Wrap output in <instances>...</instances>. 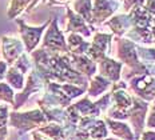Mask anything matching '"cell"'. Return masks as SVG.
Segmentation results:
<instances>
[{
	"mask_svg": "<svg viewBox=\"0 0 155 140\" xmlns=\"http://www.w3.org/2000/svg\"><path fill=\"white\" fill-rule=\"evenodd\" d=\"M9 123L12 127L20 129V132H28L35 128H40L48 124V120L40 109L28 111V112H12L9 115Z\"/></svg>",
	"mask_w": 155,
	"mask_h": 140,
	"instance_id": "cell-1",
	"label": "cell"
},
{
	"mask_svg": "<svg viewBox=\"0 0 155 140\" xmlns=\"http://www.w3.org/2000/svg\"><path fill=\"white\" fill-rule=\"evenodd\" d=\"M148 111V103L139 99L137 96H132V107L128 109V122L131 123L132 132H134L135 140H139L143 129L146 127V116Z\"/></svg>",
	"mask_w": 155,
	"mask_h": 140,
	"instance_id": "cell-2",
	"label": "cell"
},
{
	"mask_svg": "<svg viewBox=\"0 0 155 140\" xmlns=\"http://www.w3.org/2000/svg\"><path fill=\"white\" fill-rule=\"evenodd\" d=\"M114 40L112 34H98L94 35L92 41L90 43V48L86 52V56L94 63H101L104 57L108 56V51L111 48V41Z\"/></svg>",
	"mask_w": 155,
	"mask_h": 140,
	"instance_id": "cell-3",
	"label": "cell"
},
{
	"mask_svg": "<svg viewBox=\"0 0 155 140\" xmlns=\"http://www.w3.org/2000/svg\"><path fill=\"white\" fill-rule=\"evenodd\" d=\"M130 90L135 96L144 102L155 100V76L154 75H142L130 79Z\"/></svg>",
	"mask_w": 155,
	"mask_h": 140,
	"instance_id": "cell-4",
	"label": "cell"
},
{
	"mask_svg": "<svg viewBox=\"0 0 155 140\" xmlns=\"http://www.w3.org/2000/svg\"><path fill=\"white\" fill-rule=\"evenodd\" d=\"M122 7L119 0H94V7L91 11V25L103 24L107 19Z\"/></svg>",
	"mask_w": 155,
	"mask_h": 140,
	"instance_id": "cell-5",
	"label": "cell"
},
{
	"mask_svg": "<svg viewBox=\"0 0 155 140\" xmlns=\"http://www.w3.org/2000/svg\"><path fill=\"white\" fill-rule=\"evenodd\" d=\"M43 50H47V52H52V54H58V52H64L68 54V48H67L66 39H64L63 32L58 28V21L54 19L51 23V27L47 30V34L43 40Z\"/></svg>",
	"mask_w": 155,
	"mask_h": 140,
	"instance_id": "cell-6",
	"label": "cell"
},
{
	"mask_svg": "<svg viewBox=\"0 0 155 140\" xmlns=\"http://www.w3.org/2000/svg\"><path fill=\"white\" fill-rule=\"evenodd\" d=\"M46 84H47L46 79H44V77L34 68V70L30 72V75H28L27 86H25V88L21 91L19 95H16V97H15L14 109H19L24 104L25 100L32 95V93H36L38 91L43 90V87L46 86Z\"/></svg>",
	"mask_w": 155,
	"mask_h": 140,
	"instance_id": "cell-7",
	"label": "cell"
},
{
	"mask_svg": "<svg viewBox=\"0 0 155 140\" xmlns=\"http://www.w3.org/2000/svg\"><path fill=\"white\" fill-rule=\"evenodd\" d=\"M18 24L19 27H20V35L21 37H23V43L25 45V51L27 52H31L36 48V45L39 44V41H40V37H41V34H43V31L47 28V25L50 24V20L47 23H44L43 25H40V27H28V25L24 24L23 20H20V19H18Z\"/></svg>",
	"mask_w": 155,
	"mask_h": 140,
	"instance_id": "cell-8",
	"label": "cell"
},
{
	"mask_svg": "<svg viewBox=\"0 0 155 140\" xmlns=\"http://www.w3.org/2000/svg\"><path fill=\"white\" fill-rule=\"evenodd\" d=\"M122 68H123V64L120 61H116L112 57L107 56L99 63V75L110 80L111 83H116L120 80Z\"/></svg>",
	"mask_w": 155,
	"mask_h": 140,
	"instance_id": "cell-9",
	"label": "cell"
},
{
	"mask_svg": "<svg viewBox=\"0 0 155 140\" xmlns=\"http://www.w3.org/2000/svg\"><path fill=\"white\" fill-rule=\"evenodd\" d=\"M68 57H70V63L74 70L76 72H79L80 75H83L84 77H87V79L92 77L95 75L96 70H98L96 63L90 60L86 55H72L68 52Z\"/></svg>",
	"mask_w": 155,
	"mask_h": 140,
	"instance_id": "cell-10",
	"label": "cell"
},
{
	"mask_svg": "<svg viewBox=\"0 0 155 140\" xmlns=\"http://www.w3.org/2000/svg\"><path fill=\"white\" fill-rule=\"evenodd\" d=\"M67 16H68V23H67V30H66L67 34H68V32H71V34H78V35L80 34L86 37H90L92 31H95V27L87 25V23L78 14H75L71 8H67Z\"/></svg>",
	"mask_w": 155,
	"mask_h": 140,
	"instance_id": "cell-11",
	"label": "cell"
},
{
	"mask_svg": "<svg viewBox=\"0 0 155 140\" xmlns=\"http://www.w3.org/2000/svg\"><path fill=\"white\" fill-rule=\"evenodd\" d=\"M23 51H24V45L20 40L9 36L3 37V56L5 59V63L14 64L16 59L23 54Z\"/></svg>",
	"mask_w": 155,
	"mask_h": 140,
	"instance_id": "cell-12",
	"label": "cell"
},
{
	"mask_svg": "<svg viewBox=\"0 0 155 140\" xmlns=\"http://www.w3.org/2000/svg\"><path fill=\"white\" fill-rule=\"evenodd\" d=\"M104 123L108 128V132H111L114 136H116V139L120 140H135L134 132H132L131 127L124 122H119V120H112L106 116Z\"/></svg>",
	"mask_w": 155,
	"mask_h": 140,
	"instance_id": "cell-13",
	"label": "cell"
},
{
	"mask_svg": "<svg viewBox=\"0 0 155 140\" xmlns=\"http://www.w3.org/2000/svg\"><path fill=\"white\" fill-rule=\"evenodd\" d=\"M106 25H108L112 30L116 37H123L127 31L131 28V16L130 14H120L112 16L110 20L106 21Z\"/></svg>",
	"mask_w": 155,
	"mask_h": 140,
	"instance_id": "cell-14",
	"label": "cell"
},
{
	"mask_svg": "<svg viewBox=\"0 0 155 140\" xmlns=\"http://www.w3.org/2000/svg\"><path fill=\"white\" fill-rule=\"evenodd\" d=\"M112 87V83L104 77H102L101 75L92 76V79L90 80V87L87 91V97L88 99H94V97L101 96L102 93H104L107 90H110Z\"/></svg>",
	"mask_w": 155,
	"mask_h": 140,
	"instance_id": "cell-15",
	"label": "cell"
},
{
	"mask_svg": "<svg viewBox=\"0 0 155 140\" xmlns=\"http://www.w3.org/2000/svg\"><path fill=\"white\" fill-rule=\"evenodd\" d=\"M72 106L76 109V112L79 113L80 118H99L102 113L98 109V107L95 106V103H92L87 96L80 99L79 102H76Z\"/></svg>",
	"mask_w": 155,
	"mask_h": 140,
	"instance_id": "cell-16",
	"label": "cell"
},
{
	"mask_svg": "<svg viewBox=\"0 0 155 140\" xmlns=\"http://www.w3.org/2000/svg\"><path fill=\"white\" fill-rule=\"evenodd\" d=\"M66 43L68 52L72 55H86V52L90 48V41H86L78 34H70Z\"/></svg>",
	"mask_w": 155,
	"mask_h": 140,
	"instance_id": "cell-17",
	"label": "cell"
},
{
	"mask_svg": "<svg viewBox=\"0 0 155 140\" xmlns=\"http://www.w3.org/2000/svg\"><path fill=\"white\" fill-rule=\"evenodd\" d=\"M72 11L78 14L87 24L91 25V11H92V0H75L72 4Z\"/></svg>",
	"mask_w": 155,
	"mask_h": 140,
	"instance_id": "cell-18",
	"label": "cell"
},
{
	"mask_svg": "<svg viewBox=\"0 0 155 140\" xmlns=\"http://www.w3.org/2000/svg\"><path fill=\"white\" fill-rule=\"evenodd\" d=\"M5 77H7L8 86L14 90H23L24 88V75L20 73L16 68L12 66L9 67V70L5 73Z\"/></svg>",
	"mask_w": 155,
	"mask_h": 140,
	"instance_id": "cell-19",
	"label": "cell"
},
{
	"mask_svg": "<svg viewBox=\"0 0 155 140\" xmlns=\"http://www.w3.org/2000/svg\"><path fill=\"white\" fill-rule=\"evenodd\" d=\"M137 56L142 64L153 66L155 64V48H146L143 45L137 44Z\"/></svg>",
	"mask_w": 155,
	"mask_h": 140,
	"instance_id": "cell-20",
	"label": "cell"
},
{
	"mask_svg": "<svg viewBox=\"0 0 155 140\" xmlns=\"http://www.w3.org/2000/svg\"><path fill=\"white\" fill-rule=\"evenodd\" d=\"M90 139L92 140H103L108 136V128L106 125L104 120L103 119H98V122L95 123V125L92 128H90L88 131Z\"/></svg>",
	"mask_w": 155,
	"mask_h": 140,
	"instance_id": "cell-21",
	"label": "cell"
},
{
	"mask_svg": "<svg viewBox=\"0 0 155 140\" xmlns=\"http://www.w3.org/2000/svg\"><path fill=\"white\" fill-rule=\"evenodd\" d=\"M16 70L19 71L20 73H28V71L32 68V63H31V60H30V57L27 56V55L24 54H21L20 56L16 59V61H15V66H14Z\"/></svg>",
	"mask_w": 155,
	"mask_h": 140,
	"instance_id": "cell-22",
	"label": "cell"
},
{
	"mask_svg": "<svg viewBox=\"0 0 155 140\" xmlns=\"http://www.w3.org/2000/svg\"><path fill=\"white\" fill-rule=\"evenodd\" d=\"M14 96H15L14 90H12L8 84L0 83V100H3V102L9 103V104L14 106V102H15Z\"/></svg>",
	"mask_w": 155,
	"mask_h": 140,
	"instance_id": "cell-23",
	"label": "cell"
},
{
	"mask_svg": "<svg viewBox=\"0 0 155 140\" xmlns=\"http://www.w3.org/2000/svg\"><path fill=\"white\" fill-rule=\"evenodd\" d=\"M94 103H95V106L98 107V109L101 111V112H107V109L111 107V92L104 93L101 99Z\"/></svg>",
	"mask_w": 155,
	"mask_h": 140,
	"instance_id": "cell-24",
	"label": "cell"
},
{
	"mask_svg": "<svg viewBox=\"0 0 155 140\" xmlns=\"http://www.w3.org/2000/svg\"><path fill=\"white\" fill-rule=\"evenodd\" d=\"M144 2H146V0H123L122 8H124V12H126V14H128V12H131L132 9L143 7Z\"/></svg>",
	"mask_w": 155,
	"mask_h": 140,
	"instance_id": "cell-25",
	"label": "cell"
},
{
	"mask_svg": "<svg viewBox=\"0 0 155 140\" xmlns=\"http://www.w3.org/2000/svg\"><path fill=\"white\" fill-rule=\"evenodd\" d=\"M146 127L150 128L151 131H155V104L151 106L150 108V113H147L146 116Z\"/></svg>",
	"mask_w": 155,
	"mask_h": 140,
	"instance_id": "cell-26",
	"label": "cell"
},
{
	"mask_svg": "<svg viewBox=\"0 0 155 140\" xmlns=\"http://www.w3.org/2000/svg\"><path fill=\"white\" fill-rule=\"evenodd\" d=\"M8 120V107L7 106H0V128L5 127Z\"/></svg>",
	"mask_w": 155,
	"mask_h": 140,
	"instance_id": "cell-27",
	"label": "cell"
},
{
	"mask_svg": "<svg viewBox=\"0 0 155 140\" xmlns=\"http://www.w3.org/2000/svg\"><path fill=\"white\" fill-rule=\"evenodd\" d=\"M143 8L146 9L150 15L155 16V0H146L143 4Z\"/></svg>",
	"mask_w": 155,
	"mask_h": 140,
	"instance_id": "cell-28",
	"label": "cell"
},
{
	"mask_svg": "<svg viewBox=\"0 0 155 140\" xmlns=\"http://www.w3.org/2000/svg\"><path fill=\"white\" fill-rule=\"evenodd\" d=\"M140 140H155V131H151V129H148V131H143V133L140 135Z\"/></svg>",
	"mask_w": 155,
	"mask_h": 140,
	"instance_id": "cell-29",
	"label": "cell"
},
{
	"mask_svg": "<svg viewBox=\"0 0 155 140\" xmlns=\"http://www.w3.org/2000/svg\"><path fill=\"white\" fill-rule=\"evenodd\" d=\"M5 72H7V63L5 61H0V81L4 79Z\"/></svg>",
	"mask_w": 155,
	"mask_h": 140,
	"instance_id": "cell-30",
	"label": "cell"
},
{
	"mask_svg": "<svg viewBox=\"0 0 155 140\" xmlns=\"http://www.w3.org/2000/svg\"><path fill=\"white\" fill-rule=\"evenodd\" d=\"M70 2L71 0H48V5H63Z\"/></svg>",
	"mask_w": 155,
	"mask_h": 140,
	"instance_id": "cell-31",
	"label": "cell"
},
{
	"mask_svg": "<svg viewBox=\"0 0 155 140\" xmlns=\"http://www.w3.org/2000/svg\"><path fill=\"white\" fill-rule=\"evenodd\" d=\"M32 138H34V140H50L48 138H44V136H41L38 131H34V132H32Z\"/></svg>",
	"mask_w": 155,
	"mask_h": 140,
	"instance_id": "cell-32",
	"label": "cell"
},
{
	"mask_svg": "<svg viewBox=\"0 0 155 140\" xmlns=\"http://www.w3.org/2000/svg\"><path fill=\"white\" fill-rule=\"evenodd\" d=\"M151 34H153V43H155V16L153 19V28H151Z\"/></svg>",
	"mask_w": 155,
	"mask_h": 140,
	"instance_id": "cell-33",
	"label": "cell"
},
{
	"mask_svg": "<svg viewBox=\"0 0 155 140\" xmlns=\"http://www.w3.org/2000/svg\"><path fill=\"white\" fill-rule=\"evenodd\" d=\"M88 140H90V139H88Z\"/></svg>",
	"mask_w": 155,
	"mask_h": 140,
	"instance_id": "cell-34",
	"label": "cell"
}]
</instances>
